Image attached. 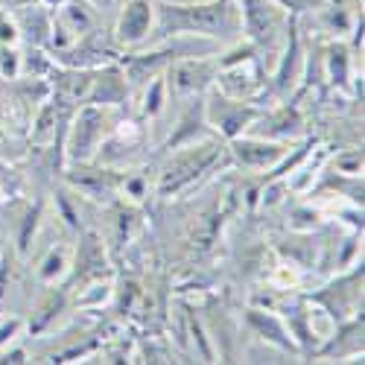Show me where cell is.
<instances>
[{
  "label": "cell",
  "instance_id": "cell-1",
  "mask_svg": "<svg viewBox=\"0 0 365 365\" xmlns=\"http://www.w3.org/2000/svg\"><path fill=\"white\" fill-rule=\"evenodd\" d=\"M210 158H214V149H205V152H199V155H193V158H187V161H181L178 167H173L170 170V175L164 178V193H170V190H175V187H181V185H185V181L187 178H193Z\"/></svg>",
  "mask_w": 365,
  "mask_h": 365
},
{
  "label": "cell",
  "instance_id": "cell-2",
  "mask_svg": "<svg viewBox=\"0 0 365 365\" xmlns=\"http://www.w3.org/2000/svg\"><path fill=\"white\" fill-rule=\"evenodd\" d=\"M143 26H146V9H143V6H135V9L126 15V21H123V36L138 38V36L143 33Z\"/></svg>",
  "mask_w": 365,
  "mask_h": 365
}]
</instances>
